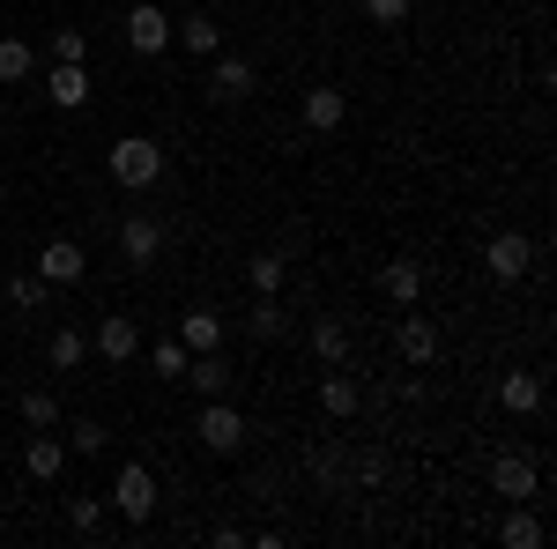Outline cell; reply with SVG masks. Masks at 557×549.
Masks as SVG:
<instances>
[{
	"label": "cell",
	"mask_w": 557,
	"mask_h": 549,
	"mask_svg": "<svg viewBox=\"0 0 557 549\" xmlns=\"http://www.w3.org/2000/svg\"><path fill=\"white\" fill-rule=\"evenodd\" d=\"M246 335H253V341H283V335H290V320H283V304H275V297H253Z\"/></svg>",
	"instance_id": "cell-26"
},
{
	"label": "cell",
	"mask_w": 557,
	"mask_h": 549,
	"mask_svg": "<svg viewBox=\"0 0 557 549\" xmlns=\"http://www.w3.org/2000/svg\"><path fill=\"white\" fill-rule=\"evenodd\" d=\"M83 52H89L83 30H52V60H83Z\"/></svg>",
	"instance_id": "cell-33"
},
{
	"label": "cell",
	"mask_w": 557,
	"mask_h": 549,
	"mask_svg": "<svg viewBox=\"0 0 557 549\" xmlns=\"http://www.w3.org/2000/svg\"><path fill=\"white\" fill-rule=\"evenodd\" d=\"M89 83H97V75H89L83 60H52V67H45V97H52L60 112H83V104H89Z\"/></svg>",
	"instance_id": "cell-8"
},
{
	"label": "cell",
	"mask_w": 557,
	"mask_h": 549,
	"mask_svg": "<svg viewBox=\"0 0 557 549\" xmlns=\"http://www.w3.org/2000/svg\"><path fill=\"white\" fill-rule=\"evenodd\" d=\"M320 409H327L335 423H343V416H357V409H364V386L349 379L343 364H327V379H320Z\"/></svg>",
	"instance_id": "cell-19"
},
{
	"label": "cell",
	"mask_w": 557,
	"mask_h": 549,
	"mask_svg": "<svg viewBox=\"0 0 557 549\" xmlns=\"http://www.w3.org/2000/svg\"><path fill=\"white\" fill-rule=\"evenodd\" d=\"M38 75V52L23 38H0V83H30Z\"/></svg>",
	"instance_id": "cell-28"
},
{
	"label": "cell",
	"mask_w": 557,
	"mask_h": 549,
	"mask_svg": "<svg viewBox=\"0 0 557 549\" xmlns=\"http://www.w3.org/2000/svg\"><path fill=\"white\" fill-rule=\"evenodd\" d=\"M380 297L394 304V312H409V304L424 297V267H417V260H386L380 267Z\"/></svg>",
	"instance_id": "cell-16"
},
{
	"label": "cell",
	"mask_w": 557,
	"mask_h": 549,
	"mask_svg": "<svg viewBox=\"0 0 557 549\" xmlns=\"http://www.w3.org/2000/svg\"><path fill=\"white\" fill-rule=\"evenodd\" d=\"M357 483L380 490V483H386V453H364V461H357Z\"/></svg>",
	"instance_id": "cell-34"
},
{
	"label": "cell",
	"mask_w": 557,
	"mask_h": 549,
	"mask_svg": "<svg viewBox=\"0 0 557 549\" xmlns=\"http://www.w3.org/2000/svg\"><path fill=\"white\" fill-rule=\"evenodd\" d=\"M186 386L201 394V401H215V394H231V364H223V349H201V357H186Z\"/></svg>",
	"instance_id": "cell-18"
},
{
	"label": "cell",
	"mask_w": 557,
	"mask_h": 549,
	"mask_svg": "<svg viewBox=\"0 0 557 549\" xmlns=\"http://www.w3.org/2000/svg\"><path fill=\"white\" fill-rule=\"evenodd\" d=\"M498 542H506V549H543V542H550V527H543L528 506H513V512H506V527H498Z\"/></svg>",
	"instance_id": "cell-22"
},
{
	"label": "cell",
	"mask_w": 557,
	"mask_h": 549,
	"mask_svg": "<svg viewBox=\"0 0 557 549\" xmlns=\"http://www.w3.org/2000/svg\"><path fill=\"white\" fill-rule=\"evenodd\" d=\"M67 520H75L83 535H97V527H104V498H75V506H67Z\"/></svg>",
	"instance_id": "cell-32"
},
{
	"label": "cell",
	"mask_w": 557,
	"mask_h": 549,
	"mask_svg": "<svg viewBox=\"0 0 557 549\" xmlns=\"http://www.w3.org/2000/svg\"><path fill=\"white\" fill-rule=\"evenodd\" d=\"M172 45H186L194 60H215L223 52V23L215 15H172Z\"/></svg>",
	"instance_id": "cell-15"
},
{
	"label": "cell",
	"mask_w": 557,
	"mask_h": 549,
	"mask_svg": "<svg viewBox=\"0 0 557 549\" xmlns=\"http://www.w3.org/2000/svg\"><path fill=\"white\" fill-rule=\"evenodd\" d=\"M394 349H401V364H431V357H438V327L417 320V304L394 320Z\"/></svg>",
	"instance_id": "cell-14"
},
{
	"label": "cell",
	"mask_w": 557,
	"mask_h": 549,
	"mask_svg": "<svg viewBox=\"0 0 557 549\" xmlns=\"http://www.w3.org/2000/svg\"><path fill=\"white\" fill-rule=\"evenodd\" d=\"M67 461H75V453H67L60 431H30V446H23V475H30V483H60Z\"/></svg>",
	"instance_id": "cell-6"
},
{
	"label": "cell",
	"mask_w": 557,
	"mask_h": 549,
	"mask_svg": "<svg viewBox=\"0 0 557 549\" xmlns=\"http://www.w3.org/2000/svg\"><path fill=\"white\" fill-rule=\"evenodd\" d=\"M89 349H97L104 364H134V357H141V327L112 312V320H97V335H89Z\"/></svg>",
	"instance_id": "cell-12"
},
{
	"label": "cell",
	"mask_w": 557,
	"mask_h": 549,
	"mask_svg": "<svg viewBox=\"0 0 557 549\" xmlns=\"http://www.w3.org/2000/svg\"><path fill=\"white\" fill-rule=\"evenodd\" d=\"M112 512L134 520V527L157 520V467H149V461H127L120 475H112Z\"/></svg>",
	"instance_id": "cell-2"
},
{
	"label": "cell",
	"mask_w": 557,
	"mask_h": 549,
	"mask_svg": "<svg viewBox=\"0 0 557 549\" xmlns=\"http://www.w3.org/2000/svg\"><path fill=\"white\" fill-rule=\"evenodd\" d=\"M483 267H491V275H498V283H520V275H528V267H535V246H528V238H520V230H498V238H491V246H483Z\"/></svg>",
	"instance_id": "cell-11"
},
{
	"label": "cell",
	"mask_w": 557,
	"mask_h": 549,
	"mask_svg": "<svg viewBox=\"0 0 557 549\" xmlns=\"http://www.w3.org/2000/svg\"><path fill=\"white\" fill-rule=\"evenodd\" d=\"M186 357H194V349H186V341H157V372H164V379H186Z\"/></svg>",
	"instance_id": "cell-31"
},
{
	"label": "cell",
	"mask_w": 557,
	"mask_h": 549,
	"mask_svg": "<svg viewBox=\"0 0 557 549\" xmlns=\"http://www.w3.org/2000/svg\"><path fill=\"white\" fill-rule=\"evenodd\" d=\"M201 89H209V104H246V97L260 89V67H253V60H238V52H215Z\"/></svg>",
	"instance_id": "cell-4"
},
{
	"label": "cell",
	"mask_w": 557,
	"mask_h": 549,
	"mask_svg": "<svg viewBox=\"0 0 557 549\" xmlns=\"http://www.w3.org/2000/svg\"><path fill=\"white\" fill-rule=\"evenodd\" d=\"M45 364H52V372H83V364H89V335H83V327H52Z\"/></svg>",
	"instance_id": "cell-21"
},
{
	"label": "cell",
	"mask_w": 557,
	"mask_h": 549,
	"mask_svg": "<svg viewBox=\"0 0 557 549\" xmlns=\"http://www.w3.org/2000/svg\"><path fill=\"white\" fill-rule=\"evenodd\" d=\"M223 335H231V327H223V312H209V304H186V312H178V341H186L194 357H201V349H223Z\"/></svg>",
	"instance_id": "cell-17"
},
{
	"label": "cell",
	"mask_w": 557,
	"mask_h": 549,
	"mask_svg": "<svg viewBox=\"0 0 557 549\" xmlns=\"http://www.w3.org/2000/svg\"><path fill=\"white\" fill-rule=\"evenodd\" d=\"M305 341H312V357H320V364H343V357H349V327H343V320H312Z\"/></svg>",
	"instance_id": "cell-24"
},
{
	"label": "cell",
	"mask_w": 557,
	"mask_h": 549,
	"mask_svg": "<svg viewBox=\"0 0 557 549\" xmlns=\"http://www.w3.org/2000/svg\"><path fill=\"white\" fill-rule=\"evenodd\" d=\"M157 178H164V141H157V134L112 141V186H120V194H149Z\"/></svg>",
	"instance_id": "cell-1"
},
{
	"label": "cell",
	"mask_w": 557,
	"mask_h": 549,
	"mask_svg": "<svg viewBox=\"0 0 557 549\" xmlns=\"http://www.w3.org/2000/svg\"><path fill=\"white\" fill-rule=\"evenodd\" d=\"M120 38H127V52H141V60H164V52H172V15H164L157 0H134L127 15H120Z\"/></svg>",
	"instance_id": "cell-3"
},
{
	"label": "cell",
	"mask_w": 557,
	"mask_h": 549,
	"mask_svg": "<svg viewBox=\"0 0 557 549\" xmlns=\"http://www.w3.org/2000/svg\"><path fill=\"white\" fill-rule=\"evenodd\" d=\"M246 283H253V297H283L290 260H283V253H253V260H246Z\"/></svg>",
	"instance_id": "cell-23"
},
{
	"label": "cell",
	"mask_w": 557,
	"mask_h": 549,
	"mask_svg": "<svg viewBox=\"0 0 557 549\" xmlns=\"http://www.w3.org/2000/svg\"><path fill=\"white\" fill-rule=\"evenodd\" d=\"M349 120V97L335 83H312L305 89V134H335Z\"/></svg>",
	"instance_id": "cell-13"
},
{
	"label": "cell",
	"mask_w": 557,
	"mask_h": 549,
	"mask_svg": "<svg viewBox=\"0 0 557 549\" xmlns=\"http://www.w3.org/2000/svg\"><path fill=\"white\" fill-rule=\"evenodd\" d=\"M491 483H498V498H513V506L543 498V467L528 461V453H498V461H491Z\"/></svg>",
	"instance_id": "cell-7"
},
{
	"label": "cell",
	"mask_w": 557,
	"mask_h": 549,
	"mask_svg": "<svg viewBox=\"0 0 557 549\" xmlns=\"http://www.w3.org/2000/svg\"><path fill=\"white\" fill-rule=\"evenodd\" d=\"M157 253H164V223L157 215H127L120 223V260L127 267H157Z\"/></svg>",
	"instance_id": "cell-9"
},
{
	"label": "cell",
	"mask_w": 557,
	"mask_h": 549,
	"mask_svg": "<svg viewBox=\"0 0 557 549\" xmlns=\"http://www.w3.org/2000/svg\"><path fill=\"white\" fill-rule=\"evenodd\" d=\"M8 304H23V312H45V304H52V283H45V275H15V283H8Z\"/></svg>",
	"instance_id": "cell-29"
},
{
	"label": "cell",
	"mask_w": 557,
	"mask_h": 549,
	"mask_svg": "<svg viewBox=\"0 0 557 549\" xmlns=\"http://www.w3.org/2000/svg\"><path fill=\"white\" fill-rule=\"evenodd\" d=\"M60 438H67V453H83V461H97L104 446H112V431L97 416H83V423H60Z\"/></svg>",
	"instance_id": "cell-25"
},
{
	"label": "cell",
	"mask_w": 557,
	"mask_h": 549,
	"mask_svg": "<svg viewBox=\"0 0 557 549\" xmlns=\"http://www.w3.org/2000/svg\"><path fill=\"white\" fill-rule=\"evenodd\" d=\"M38 275L52 283V290H67V283L89 275V253L75 246V238H52V246H38Z\"/></svg>",
	"instance_id": "cell-10"
},
{
	"label": "cell",
	"mask_w": 557,
	"mask_h": 549,
	"mask_svg": "<svg viewBox=\"0 0 557 549\" xmlns=\"http://www.w3.org/2000/svg\"><path fill=\"white\" fill-rule=\"evenodd\" d=\"M364 23H380V30H401V23H409V0H364Z\"/></svg>",
	"instance_id": "cell-30"
},
{
	"label": "cell",
	"mask_w": 557,
	"mask_h": 549,
	"mask_svg": "<svg viewBox=\"0 0 557 549\" xmlns=\"http://www.w3.org/2000/svg\"><path fill=\"white\" fill-rule=\"evenodd\" d=\"M15 409H23V423H30V431H60V394H52V386H30Z\"/></svg>",
	"instance_id": "cell-27"
},
{
	"label": "cell",
	"mask_w": 557,
	"mask_h": 549,
	"mask_svg": "<svg viewBox=\"0 0 557 549\" xmlns=\"http://www.w3.org/2000/svg\"><path fill=\"white\" fill-rule=\"evenodd\" d=\"M194 438H201L209 453H238V446H246V416L231 409V394L201 401V423H194Z\"/></svg>",
	"instance_id": "cell-5"
},
{
	"label": "cell",
	"mask_w": 557,
	"mask_h": 549,
	"mask_svg": "<svg viewBox=\"0 0 557 549\" xmlns=\"http://www.w3.org/2000/svg\"><path fill=\"white\" fill-rule=\"evenodd\" d=\"M498 409L506 416H543V379L535 372H506L498 379Z\"/></svg>",
	"instance_id": "cell-20"
}]
</instances>
